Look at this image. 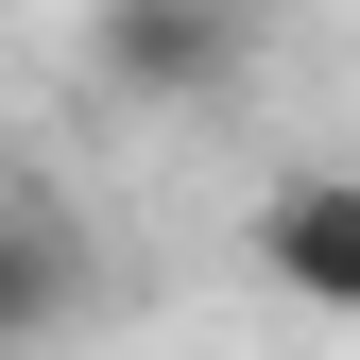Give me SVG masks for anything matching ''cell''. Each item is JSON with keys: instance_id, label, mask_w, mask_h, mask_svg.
<instances>
[{"instance_id": "6da1fadb", "label": "cell", "mask_w": 360, "mask_h": 360, "mask_svg": "<svg viewBox=\"0 0 360 360\" xmlns=\"http://www.w3.org/2000/svg\"><path fill=\"white\" fill-rule=\"evenodd\" d=\"M86 69L120 103H240L257 86V0H86Z\"/></svg>"}, {"instance_id": "7a4b0ae2", "label": "cell", "mask_w": 360, "mask_h": 360, "mask_svg": "<svg viewBox=\"0 0 360 360\" xmlns=\"http://www.w3.org/2000/svg\"><path fill=\"white\" fill-rule=\"evenodd\" d=\"M240 257H257L292 309L360 326V172H275V189H257V223H240Z\"/></svg>"}, {"instance_id": "3957f363", "label": "cell", "mask_w": 360, "mask_h": 360, "mask_svg": "<svg viewBox=\"0 0 360 360\" xmlns=\"http://www.w3.org/2000/svg\"><path fill=\"white\" fill-rule=\"evenodd\" d=\"M69 309H86V240H69L52 206H18V189H0V360H34Z\"/></svg>"}]
</instances>
